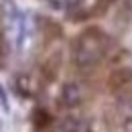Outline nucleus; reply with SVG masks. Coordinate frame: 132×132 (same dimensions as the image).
<instances>
[{
	"label": "nucleus",
	"mask_w": 132,
	"mask_h": 132,
	"mask_svg": "<svg viewBox=\"0 0 132 132\" xmlns=\"http://www.w3.org/2000/svg\"><path fill=\"white\" fill-rule=\"evenodd\" d=\"M43 132H53V130H51V128H49V130H43Z\"/></svg>",
	"instance_id": "4468645a"
},
{
	"label": "nucleus",
	"mask_w": 132,
	"mask_h": 132,
	"mask_svg": "<svg viewBox=\"0 0 132 132\" xmlns=\"http://www.w3.org/2000/svg\"><path fill=\"white\" fill-rule=\"evenodd\" d=\"M112 2H114V0H98V2L92 6V10H87V16H102V14L110 8Z\"/></svg>",
	"instance_id": "9d476101"
},
{
	"label": "nucleus",
	"mask_w": 132,
	"mask_h": 132,
	"mask_svg": "<svg viewBox=\"0 0 132 132\" xmlns=\"http://www.w3.org/2000/svg\"><path fill=\"white\" fill-rule=\"evenodd\" d=\"M61 132H92V128H89V124L83 118L67 116L61 122Z\"/></svg>",
	"instance_id": "39448f33"
},
{
	"label": "nucleus",
	"mask_w": 132,
	"mask_h": 132,
	"mask_svg": "<svg viewBox=\"0 0 132 132\" xmlns=\"http://www.w3.org/2000/svg\"><path fill=\"white\" fill-rule=\"evenodd\" d=\"M31 122H33V126H35L37 132H43V130H49L51 128L53 116H51L45 108H35L33 114H31Z\"/></svg>",
	"instance_id": "20e7f679"
},
{
	"label": "nucleus",
	"mask_w": 132,
	"mask_h": 132,
	"mask_svg": "<svg viewBox=\"0 0 132 132\" xmlns=\"http://www.w3.org/2000/svg\"><path fill=\"white\" fill-rule=\"evenodd\" d=\"M59 100H61V104H63L65 108H77V106H81V102H83L81 87H79L77 83H73V81L63 83L61 94H59Z\"/></svg>",
	"instance_id": "7ed1b4c3"
},
{
	"label": "nucleus",
	"mask_w": 132,
	"mask_h": 132,
	"mask_svg": "<svg viewBox=\"0 0 132 132\" xmlns=\"http://www.w3.org/2000/svg\"><path fill=\"white\" fill-rule=\"evenodd\" d=\"M59 65H61V55H59V53H53L49 59L43 63V75H45L49 81H53V79L57 77Z\"/></svg>",
	"instance_id": "423d86ee"
},
{
	"label": "nucleus",
	"mask_w": 132,
	"mask_h": 132,
	"mask_svg": "<svg viewBox=\"0 0 132 132\" xmlns=\"http://www.w3.org/2000/svg\"><path fill=\"white\" fill-rule=\"evenodd\" d=\"M2 16H4V20L6 22H12V24H16L18 18H20V12H18L16 4L12 2V0H2Z\"/></svg>",
	"instance_id": "0eeeda50"
},
{
	"label": "nucleus",
	"mask_w": 132,
	"mask_h": 132,
	"mask_svg": "<svg viewBox=\"0 0 132 132\" xmlns=\"http://www.w3.org/2000/svg\"><path fill=\"white\" fill-rule=\"evenodd\" d=\"M14 92H16L20 98H31V96H33L31 81H29V77H27V75L18 73L16 77H14Z\"/></svg>",
	"instance_id": "1a4fd4ad"
},
{
	"label": "nucleus",
	"mask_w": 132,
	"mask_h": 132,
	"mask_svg": "<svg viewBox=\"0 0 132 132\" xmlns=\"http://www.w3.org/2000/svg\"><path fill=\"white\" fill-rule=\"evenodd\" d=\"M39 22H41V24H39V27H41V31L47 35L49 39H59L61 33H63V31H61V27H59L55 20H51V18H41V16H39Z\"/></svg>",
	"instance_id": "6e6552de"
},
{
	"label": "nucleus",
	"mask_w": 132,
	"mask_h": 132,
	"mask_svg": "<svg viewBox=\"0 0 132 132\" xmlns=\"http://www.w3.org/2000/svg\"><path fill=\"white\" fill-rule=\"evenodd\" d=\"M108 87L120 102L132 104V69L130 67L114 69L108 77Z\"/></svg>",
	"instance_id": "f03ea898"
},
{
	"label": "nucleus",
	"mask_w": 132,
	"mask_h": 132,
	"mask_svg": "<svg viewBox=\"0 0 132 132\" xmlns=\"http://www.w3.org/2000/svg\"><path fill=\"white\" fill-rule=\"evenodd\" d=\"M63 4H65L69 10H73V12L79 10V8H83V6H81V0H63ZM73 12H71V14H73Z\"/></svg>",
	"instance_id": "9b49d317"
},
{
	"label": "nucleus",
	"mask_w": 132,
	"mask_h": 132,
	"mask_svg": "<svg viewBox=\"0 0 132 132\" xmlns=\"http://www.w3.org/2000/svg\"><path fill=\"white\" fill-rule=\"evenodd\" d=\"M110 49V37L100 27H87L73 43V61L79 69H94Z\"/></svg>",
	"instance_id": "f257e3e1"
},
{
	"label": "nucleus",
	"mask_w": 132,
	"mask_h": 132,
	"mask_svg": "<svg viewBox=\"0 0 132 132\" xmlns=\"http://www.w3.org/2000/svg\"><path fill=\"white\" fill-rule=\"evenodd\" d=\"M126 8H128V10L132 12V0H126Z\"/></svg>",
	"instance_id": "ddd939ff"
},
{
	"label": "nucleus",
	"mask_w": 132,
	"mask_h": 132,
	"mask_svg": "<svg viewBox=\"0 0 132 132\" xmlns=\"http://www.w3.org/2000/svg\"><path fill=\"white\" fill-rule=\"evenodd\" d=\"M0 102H2L4 110H8V100H6V92H4V87H2V83H0Z\"/></svg>",
	"instance_id": "f8f14e48"
}]
</instances>
